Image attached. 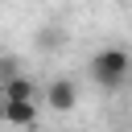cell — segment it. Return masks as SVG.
Here are the masks:
<instances>
[{
	"label": "cell",
	"mask_w": 132,
	"mask_h": 132,
	"mask_svg": "<svg viewBox=\"0 0 132 132\" xmlns=\"http://www.w3.org/2000/svg\"><path fill=\"white\" fill-rule=\"evenodd\" d=\"M91 78L103 87V91H120L128 78H132V54L120 50V45H107L91 58Z\"/></svg>",
	"instance_id": "obj_1"
},
{
	"label": "cell",
	"mask_w": 132,
	"mask_h": 132,
	"mask_svg": "<svg viewBox=\"0 0 132 132\" xmlns=\"http://www.w3.org/2000/svg\"><path fill=\"white\" fill-rule=\"evenodd\" d=\"M41 95H45V91H41L29 74H16L12 82L0 87V99H4V103H41Z\"/></svg>",
	"instance_id": "obj_2"
},
{
	"label": "cell",
	"mask_w": 132,
	"mask_h": 132,
	"mask_svg": "<svg viewBox=\"0 0 132 132\" xmlns=\"http://www.w3.org/2000/svg\"><path fill=\"white\" fill-rule=\"evenodd\" d=\"M54 111H70L74 103H78V87L70 82V78H54L50 87H45V95H41Z\"/></svg>",
	"instance_id": "obj_3"
},
{
	"label": "cell",
	"mask_w": 132,
	"mask_h": 132,
	"mask_svg": "<svg viewBox=\"0 0 132 132\" xmlns=\"http://www.w3.org/2000/svg\"><path fill=\"white\" fill-rule=\"evenodd\" d=\"M0 120L12 128H33L37 124V103H4L0 99Z\"/></svg>",
	"instance_id": "obj_4"
},
{
	"label": "cell",
	"mask_w": 132,
	"mask_h": 132,
	"mask_svg": "<svg viewBox=\"0 0 132 132\" xmlns=\"http://www.w3.org/2000/svg\"><path fill=\"white\" fill-rule=\"evenodd\" d=\"M16 74H21V70H16V58H0V87H4V82H12Z\"/></svg>",
	"instance_id": "obj_5"
}]
</instances>
